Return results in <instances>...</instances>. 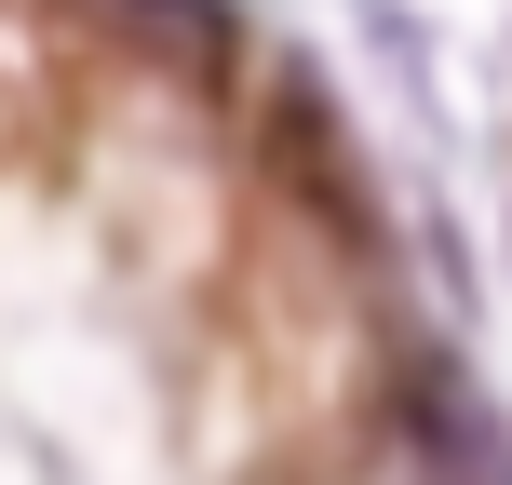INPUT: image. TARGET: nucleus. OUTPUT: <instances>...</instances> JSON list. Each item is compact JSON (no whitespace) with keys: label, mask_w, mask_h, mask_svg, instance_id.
Returning a JSON list of instances; mask_svg holds the SVG:
<instances>
[{"label":"nucleus","mask_w":512,"mask_h":485,"mask_svg":"<svg viewBox=\"0 0 512 485\" xmlns=\"http://www.w3.org/2000/svg\"><path fill=\"white\" fill-rule=\"evenodd\" d=\"M405 445H418V472H432V485H512L499 405H486L445 351H405Z\"/></svg>","instance_id":"obj_1"},{"label":"nucleus","mask_w":512,"mask_h":485,"mask_svg":"<svg viewBox=\"0 0 512 485\" xmlns=\"http://www.w3.org/2000/svg\"><path fill=\"white\" fill-rule=\"evenodd\" d=\"M270 162H283V189H310L324 203V230L337 243H364V162H351V135H337V108H324V81H283V108H270Z\"/></svg>","instance_id":"obj_2"},{"label":"nucleus","mask_w":512,"mask_h":485,"mask_svg":"<svg viewBox=\"0 0 512 485\" xmlns=\"http://www.w3.org/2000/svg\"><path fill=\"white\" fill-rule=\"evenodd\" d=\"M81 14H95L122 54H149V68L203 81V95L243 68V27H230V0H81Z\"/></svg>","instance_id":"obj_3"}]
</instances>
